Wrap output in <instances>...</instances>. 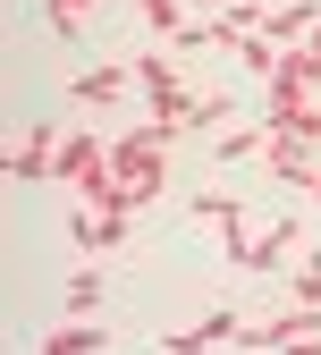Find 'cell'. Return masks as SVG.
<instances>
[{"label": "cell", "mask_w": 321, "mask_h": 355, "mask_svg": "<svg viewBox=\"0 0 321 355\" xmlns=\"http://www.w3.org/2000/svg\"><path fill=\"white\" fill-rule=\"evenodd\" d=\"M161 144H169V127L144 119L127 144H110V178H119V211H144L161 195Z\"/></svg>", "instance_id": "cell-1"}, {"label": "cell", "mask_w": 321, "mask_h": 355, "mask_svg": "<svg viewBox=\"0 0 321 355\" xmlns=\"http://www.w3.org/2000/svg\"><path fill=\"white\" fill-rule=\"evenodd\" d=\"M127 220H135V211H102V203H85V211H68V245H76V254H110V245L127 237Z\"/></svg>", "instance_id": "cell-2"}, {"label": "cell", "mask_w": 321, "mask_h": 355, "mask_svg": "<svg viewBox=\"0 0 321 355\" xmlns=\"http://www.w3.org/2000/svg\"><path fill=\"white\" fill-rule=\"evenodd\" d=\"M245 338V313H203L195 330H169V355H203V347H228Z\"/></svg>", "instance_id": "cell-3"}, {"label": "cell", "mask_w": 321, "mask_h": 355, "mask_svg": "<svg viewBox=\"0 0 321 355\" xmlns=\"http://www.w3.org/2000/svg\"><path fill=\"white\" fill-rule=\"evenodd\" d=\"M60 169V136H51V127H26V136H17V178H51Z\"/></svg>", "instance_id": "cell-4"}, {"label": "cell", "mask_w": 321, "mask_h": 355, "mask_svg": "<svg viewBox=\"0 0 321 355\" xmlns=\"http://www.w3.org/2000/svg\"><path fill=\"white\" fill-rule=\"evenodd\" d=\"M135 85V68H94V76H76V102H119Z\"/></svg>", "instance_id": "cell-5"}, {"label": "cell", "mask_w": 321, "mask_h": 355, "mask_svg": "<svg viewBox=\"0 0 321 355\" xmlns=\"http://www.w3.org/2000/svg\"><path fill=\"white\" fill-rule=\"evenodd\" d=\"M94 347H102L94 322H68V330H51V347H42V355H94Z\"/></svg>", "instance_id": "cell-6"}, {"label": "cell", "mask_w": 321, "mask_h": 355, "mask_svg": "<svg viewBox=\"0 0 321 355\" xmlns=\"http://www.w3.org/2000/svg\"><path fill=\"white\" fill-rule=\"evenodd\" d=\"M94 304H102V279L76 271V279H68V313H94Z\"/></svg>", "instance_id": "cell-7"}, {"label": "cell", "mask_w": 321, "mask_h": 355, "mask_svg": "<svg viewBox=\"0 0 321 355\" xmlns=\"http://www.w3.org/2000/svg\"><path fill=\"white\" fill-rule=\"evenodd\" d=\"M296 304H304V313H321V262H313V271L296 279Z\"/></svg>", "instance_id": "cell-8"}, {"label": "cell", "mask_w": 321, "mask_h": 355, "mask_svg": "<svg viewBox=\"0 0 321 355\" xmlns=\"http://www.w3.org/2000/svg\"><path fill=\"white\" fill-rule=\"evenodd\" d=\"M203 9H237V0H203Z\"/></svg>", "instance_id": "cell-9"}]
</instances>
